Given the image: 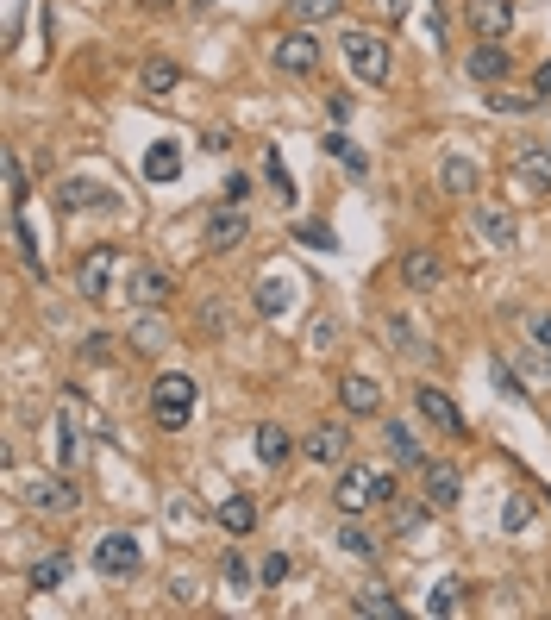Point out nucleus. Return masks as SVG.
<instances>
[{"label":"nucleus","instance_id":"7","mask_svg":"<svg viewBox=\"0 0 551 620\" xmlns=\"http://www.w3.org/2000/svg\"><path fill=\"white\" fill-rule=\"evenodd\" d=\"M370 476L376 470H364V464H351L345 458V470H339V483H332V502H339V514H364L376 495H370Z\"/></svg>","mask_w":551,"mask_h":620},{"label":"nucleus","instance_id":"31","mask_svg":"<svg viewBox=\"0 0 551 620\" xmlns=\"http://www.w3.org/2000/svg\"><path fill=\"white\" fill-rule=\"evenodd\" d=\"M489 383H495L501 395H508V401H533V395H526V383H520V376H514V364H501V357H495V364H489Z\"/></svg>","mask_w":551,"mask_h":620},{"label":"nucleus","instance_id":"22","mask_svg":"<svg viewBox=\"0 0 551 620\" xmlns=\"http://www.w3.org/2000/svg\"><path fill=\"white\" fill-rule=\"evenodd\" d=\"M476 182H483V176H476L470 157H445L439 163V188H445V195H476Z\"/></svg>","mask_w":551,"mask_h":620},{"label":"nucleus","instance_id":"29","mask_svg":"<svg viewBox=\"0 0 551 620\" xmlns=\"http://www.w3.org/2000/svg\"><path fill=\"white\" fill-rule=\"evenodd\" d=\"M0 170H7V201H13V213H19V207H26V195H32V188H26V163L7 151V157H0Z\"/></svg>","mask_w":551,"mask_h":620},{"label":"nucleus","instance_id":"42","mask_svg":"<svg viewBox=\"0 0 551 620\" xmlns=\"http://www.w3.org/2000/svg\"><path fill=\"white\" fill-rule=\"evenodd\" d=\"M289 7H295L301 19H314V26H320V19H332V13H339V0H289Z\"/></svg>","mask_w":551,"mask_h":620},{"label":"nucleus","instance_id":"3","mask_svg":"<svg viewBox=\"0 0 551 620\" xmlns=\"http://www.w3.org/2000/svg\"><path fill=\"white\" fill-rule=\"evenodd\" d=\"M138 564H145V545H138L132 533H107V539H94V570H101V577H132Z\"/></svg>","mask_w":551,"mask_h":620},{"label":"nucleus","instance_id":"27","mask_svg":"<svg viewBox=\"0 0 551 620\" xmlns=\"http://www.w3.org/2000/svg\"><path fill=\"white\" fill-rule=\"evenodd\" d=\"M382 445L395 451V464H426V458H420V445H414V433H407L401 420H389V426H382Z\"/></svg>","mask_w":551,"mask_h":620},{"label":"nucleus","instance_id":"20","mask_svg":"<svg viewBox=\"0 0 551 620\" xmlns=\"http://www.w3.org/2000/svg\"><path fill=\"white\" fill-rule=\"evenodd\" d=\"M508 69H514V57L501 51L495 38H483V44H476V51H470V76H476V82H501V76H508Z\"/></svg>","mask_w":551,"mask_h":620},{"label":"nucleus","instance_id":"15","mask_svg":"<svg viewBox=\"0 0 551 620\" xmlns=\"http://www.w3.org/2000/svg\"><path fill=\"white\" fill-rule=\"evenodd\" d=\"M476 238H489L495 251H508L514 238H520V220H514L508 207H495V201H489V207H476Z\"/></svg>","mask_w":551,"mask_h":620},{"label":"nucleus","instance_id":"14","mask_svg":"<svg viewBox=\"0 0 551 620\" xmlns=\"http://www.w3.org/2000/svg\"><path fill=\"white\" fill-rule=\"evenodd\" d=\"M401 282H407V289H439V282H445V257L439 251H407L401 257Z\"/></svg>","mask_w":551,"mask_h":620},{"label":"nucleus","instance_id":"8","mask_svg":"<svg viewBox=\"0 0 551 620\" xmlns=\"http://www.w3.org/2000/svg\"><path fill=\"white\" fill-rule=\"evenodd\" d=\"M126 295H132L138 307H163V301L176 295V276L163 270V264H138V270H132V282H126Z\"/></svg>","mask_w":551,"mask_h":620},{"label":"nucleus","instance_id":"39","mask_svg":"<svg viewBox=\"0 0 551 620\" xmlns=\"http://www.w3.org/2000/svg\"><path fill=\"white\" fill-rule=\"evenodd\" d=\"M339 552H351V558H370V552H376V539H370L364 527H339Z\"/></svg>","mask_w":551,"mask_h":620},{"label":"nucleus","instance_id":"10","mask_svg":"<svg viewBox=\"0 0 551 620\" xmlns=\"http://www.w3.org/2000/svg\"><path fill=\"white\" fill-rule=\"evenodd\" d=\"M514 176L526 182V195L545 201V195H551V145H545V151H539V145H520V151H514Z\"/></svg>","mask_w":551,"mask_h":620},{"label":"nucleus","instance_id":"17","mask_svg":"<svg viewBox=\"0 0 551 620\" xmlns=\"http://www.w3.org/2000/svg\"><path fill=\"white\" fill-rule=\"evenodd\" d=\"M26 508L69 514V508H76V495H69V483H57V476H32V483H26Z\"/></svg>","mask_w":551,"mask_h":620},{"label":"nucleus","instance_id":"5","mask_svg":"<svg viewBox=\"0 0 551 620\" xmlns=\"http://www.w3.org/2000/svg\"><path fill=\"white\" fill-rule=\"evenodd\" d=\"M113 276H119V257L101 245V251H88L82 264H76V289H82L88 301H113Z\"/></svg>","mask_w":551,"mask_h":620},{"label":"nucleus","instance_id":"32","mask_svg":"<svg viewBox=\"0 0 551 620\" xmlns=\"http://www.w3.org/2000/svg\"><path fill=\"white\" fill-rule=\"evenodd\" d=\"M332 345H339V320L314 314V326H307V351H332Z\"/></svg>","mask_w":551,"mask_h":620},{"label":"nucleus","instance_id":"23","mask_svg":"<svg viewBox=\"0 0 551 620\" xmlns=\"http://www.w3.org/2000/svg\"><path fill=\"white\" fill-rule=\"evenodd\" d=\"M220 527H226L232 539H245V533L257 527V502H251V495H226V502H220Z\"/></svg>","mask_w":551,"mask_h":620},{"label":"nucleus","instance_id":"34","mask_svg":"<svg viewBox=\"0 0 551 620\" xmlns=\"http://www.w3.org/2000/svg\"><path fill=\"white\" fill-rule=\"evenodd\" d=\"M63 577H69V564H63V558H38V564H32V589H38V595H44V589H57Z\"/></svg>","mask_w":551,"mask_h":620},{"label":"nucleus","instance_id":"44","mask_svg":"<svg viewBox=\"0 0 551 620\" xmlns=\"http://www.w3.org/2000/svg\"><path fill=\"white\" fill-rule=\"evenodd\" d=\"M526 332H533V345L551 357V314H533V326H526Z\"/></svg>","mask_w":551,"mask_h":620},{"label":"nucleus","instance_id":"16","mask_svg":"<svg viewBox=\"0 0 551 620\" xmlns=\"http://www.w3.org/2000/svg\"><path fill=\"white\" fill-rule=\"evenodd\" d=\"M345 451H351V433L339 420H326V426L307 433V458H314V464H345Z\"/></svg>","mask_w":551,"mask_h":620},{"label":"nucleus","instance_id":"41","mask_svg":"<svg viewBox=\"0 0 551 620\" xmlns=\"http://www.w3.org/2000/svg\"><path fill=\"white\" fill-rule=\"evenodd\" d=\"M107 357H113V339H107V332H88V339H82V364H107Z\"/></svg>","mask_w":551,"mask_h":620},{"label":"nucleus","instance_id":"47","mask_svg":"<svg viewBox=\"0 0 551 620\" xmlns=\"http://www.w3.org/2000/svg\"><path fill=\"white\" fill-rule=\"evenodd\" d=\"M526 520H533V508H526V502H520V495H514V502H508V533H520V527H526Z\"/></svg>","mask_w":551,"mask_h":620},{"label":"nucleus","instance_id":"28","mask_svg":"<svg viewBox=\"0 0 551 620\" xmlns=\"http://www.w3.org/2000/svg\"><path fill=\"white\" fill-rule=\"evenodd\" d=\"M382 332H389V351L401 345L407 357H433V345H420V332H414V326H407L401 314H395V320H382Z\"/></svg>","mask_w":551,"mask_h":620},{"label":"nucleus","instance_id":"13","mask_svg":"<svg viewBox=\"0 0 551 620\" xmlns=\"http://www.w3.org/2000/svg\"><path fill=\"white\" fill-rule=\"evenodd\" d=\"M470 32L476 38H501V32H508L514 26V0H470Z\"/></svg>","mask_w":551,"mask_h":620},{"label":"nucleus","instance_id":"11","mask_svg":"<svg viewBox=\"0 0 551 620\" xmlns=\"http://www.w3.org/2000/svg\"><path fill=\"white\" fill-rule=\"evenodd\" d=\"M420 476H426V508H458L464 502V476L451 464H420Z\"/></svg>","mask_w":551,"mask_h":620},{"label":"nucleus","instance_id":"48","mask_svg":"<svg viewBox=\"0 0 551 620\" xmlns=\"http://www.w3.org/2000/svg\"><path fill=\"white\" fill-rule=\"evenodd\" d=\"M351 107H357L351 94H326V113H332V119H351Z\"/></svg>","mask_w":551,"mask_h":620},{"label":"nucleus","instance_id":"4","mask_svg":"<svg viewBox=\"0 0 551 620\" xmlns=\"http://www.w3.org/2000/svg\"><path fill=\"white\" fill-rule=\"evenodd\" d=\"M345 57H351V69L364 82H389V44H382L376 32H345Z\"/></svg>","mask_w":551,"mask_h":620},{"label":"nucleus","instance_id":"24","mask_svg":"<svg viewBox=\"0 0 551 620\" xmlns=\"http://www.w3.org/2000/svg\"><path fill=\"white\" fill-rule=\"evenodd\" d=\"M289 295H295V289H289L282 276H263L251 301H257V314H263V320H282V314H289Z\"/></svg>","mask_w":551,"mask_h":620},{"label":"nucleus","instance_id":"19","mask_svg":"<svg viewBox=\"0 0 551 620\" xmlns=\"http://www.w3.org/2000/svg\"><path fill=\"white\" fill-rule=\"evenodd\" d=\"M339 401H345V414H382L376 376H345V383H339Z\"/></svg>","mask_w":551,"mask_h":620},{"label":"nucleus","instance_id":"9","mask_svg":"<svg viewBox=\"0 0 551 620\" xmlns=\"http://www.w3.org/2000/svg\"><path fill=\"white\" fill-rule=\"evenodd\" d=\"M314 63H320L314 32H282L276 38V69H289V76H314Z\"/></svg>","mask_w":551,"mask_h":620},{"label":"nucleus","instance_id":"30","mask_svg":"<svg viewBox=\"0 0 551 620\" xmlns=\"http://www.w3.org/2000/svg\"><path fill=\"white\" fill-rule=\"evenodd\" d=\"M13 238H19V257H26V270L44 276V257H38V238H32V226H26V213H13Z\"/></svg>","mask_w":551,"mask_h":620},{"label":"nucleus","instance_id":"52","mask_svg":"<svg viewBox=\"0 0 551 620\" xmlns=\"http://www.w3.org/2000/svg\"><path fill=\"white\" fill-rule=\"evenodd\" d=\"M533 94H545V101H551V63H539V69H533Z\"/></svg>","mask_w":551,"mask_h":620},{"label":"nucleus","instance_id":"26","mask_svg":"<svg viewBox=\"0 0 551 620\" xmlns=\"http://www.w3.org/2000/svg\"><path fill=\"white\" fill-rule=\"evenodd\" d=\"M126 339H132V351H163V345H170V326H163V320H145V314H138V320H132V332H126Z\"/></svg>","mask_w":551,"mask_h":620},{"label":"nucleus","instance_id":"35","mask_svg":"<svg viewBox=\"0 0 551 620\" xmlns=\"http://www.w3.org/2000/svg\"><path fill=\"white\" fill-rule=\"evenodd\" d=\"M483 101H489V113H533L539 94H501V88H495V94H483Z\"/></svg>","mask_w":551,"mask_h":620},{"label":"nucleus","instance_id":"43","mask_svg":"<svg viewBox=\"0 0 551 620\" xmlns=\"http://www.w3.org/2000/svg\"><path fill=\"white\" fill-rule=\"evenodd\" d=\"M257 577H263V583H282V577H289V558H282V552H270V558H263V570H257Z\"/></svg>","mask_w":551,"mask_h":620},{"label":"nucleus","instance_id":"12","mask_svg":"<svg viewBox=\"0 0 551 620\" xmlns=\"http://www.w3.org/2000/svg\"><path fill=\"white\" fill-rule=\"evenodd\" d=\"M76 408H82V395L69 389V401H63V414H57V464L63 470H76V458H82V426H76Z\"/></svg>","mask_w":551,"mask_h":620},{"label":"nucleus","instance_id":"38","mask_svg":"<svg viewBox=\"0 0 551 620\" xmlns=\"http://www.w3.org/2000/svg\"><path fill=\"white\" fill-rule=\"evenodd\" d=\"M326 151H332V157H339V163H345V170H351V176H364V170H370V163H364V157H357V151L345 145V132H326Z\"/></svg>","mask_w":551,"mask_h":620},{"label":"nucleus","instance_id":"18","mask_svg":"<svg viewBox=\"0 0 551 620\" xmlns=\"http://www.w3.org/2000/svg\"><path fill=\"white\" fill-rule=\"evenodd\" d=\"M138 88H145V101H170V94L182 88V69H176L170 57H151L145 76H138Z\"/></svg>","mask_w":551,"mask_h":620},{"label":"nucleus","instance_id":"49","mask_svg":"<svg viewBox=\"0 0 551 620\" xmlns=\"http://www.w3.org/2000/svg\"><path fill=\"white\" fill-rule=\"evenodd\" d=\"M420 520H426L420 508H401V514H395V533H420Z\"/></svg>","mask_w":551,"mask_h":620},{"label":"nucleus","instance_id":"53","mask_svg":"<svg viewBox=\"0 0 551 620\" xmlns=\"http://www.w3.org/2000/svg\"><path fill=\"white\" fill-rule=\"evenodd\" d=\"M138 7H145V13H163V7H176V0H138Z\"/></svg>","mask_w":551,"mask_h":620},{"label":"nucleus","instance_id":"51","mask_svg":"<svg viewBox=\"0 0 551 620\" xmlns=\"http://www.w3.org/2000/svg\"><path fill=\"white\" fill-rule=\"evenodd\" d=\"M301 238H307V245H320V251H332V232L326 226H301Z\"/></svg>","mask_w":551,"mask_h":620},{"label":"nucleus","instance_id":"40","mask_svg":"<svg viewBox=\"0 0 551 620\" xmlns=\"http://www.w3.org/2000/svg\"><path fill=\"white\" fill-rule=\"evenodd\" d=\"M426 614H439V620H445V614H458V583H439L433 595H426Z\"/></svg>","mask_w":551,"mask_h":620},{"label":"nucleus","instance_id":"37","mask_svg":"<svg viewBox=\"0 0 551 620\" xmlns=\"http://www.w3.org/2000/svg\"><path fill=\"white\" fill-rule=\"evenodd\" d=\"M263 176L276 182V195H282V201H295V182H289V170H282V151H263Z\"/></svg>","mask_w":551,"mask_h":620},{"label":"nucleus","instance_id":"2","mask_svg":"<svg viewBox=\"0 0 551 620\" xmlns=\"http://www.w3.org/2000/svg\"><path fill=\"white\" fill-rule=\"evenodd\" d=\"M245 232H251L245 201H220V207L207 213V226H201V245L207 251H232V245H245Z\"/></svg>","mask_w":551,"mask_h":620},{"label":"nucleus","instance_id":"33","mask_svg":"<svg viewBox=\"0 0 551 620\" xmlns=\"http://www.w3.org/2000/svg\"><path fill=\"white\" fill-rule=\"evenodd\" d=\"M357 614H376V620H401L395 595H382V589H364V595H357Z\"/></svg>","mask_w":551,"mask_h":620},{"label":"nucleus","instance_id":"50","mask_svg":"<svg viewBox=\"0 0 551 620\" xmlns=\"http://www.w3.org/2000/svg\"><path fill=\"white\" fill-rule=\"evenodd\" d=\"M251 195V176H226V201H245Z\"/></svg>","mask_w":551,"mask_h":620},{"label":"nucleus","instance_id":"25","mask_svg":"<svg viewBox=\"0 0 551 620\" xmlns=\"http://www.w3.org/2000/svg\"><path fill=\"white\" fill-rule=\"evenodd\" d=\"M289 451H295V445H289V433H282L276 420L257 426V458H263V464H289Z\"/></svg>","mask_w":551,"mask_h":620},{"label":"nucleus","instance_id":"46","mask_svg":"<svg viewBox=\"0 0 551 620\" xmlns=\"http://www.w3.org/2000/svg\"><path fill=\"white\" fill-rule=\"evenodd\" d=\"M370 495H376V502H389V508H395V495H401V489H395V476H370Z\"/></svg>","mask_w":551,"mask_h":620},{"label":"nucleus","instance_id":"6","mask_svg":"<svg viewBox=\"0 0 551 620\" xmlns=\"http://www.w3.org/2000/svg\"><path fill=\"white\" fill-rule=\"evenodd\" d=\"M414 401H420V414L433 420L439 433H451V439H464V433H470V426H464V414H458V401H451L439 383H420V389H414Z\"/></svg>","mask_w":551,"mask_h":620},{"label":"nucleus","instance_id":"36","mask_svg":"<svg viewBox=\"0 0 551 620\" xmlns=\"http://www.w3.org/2000/svg\"><path fill=\"white\" fill-rule=\"evenodd\" d=\"M57 201H63L69 213H82L88 201H101V188H94V182H82V176H76V182H63V195H57Z\"/></svg>","mask_w":551,"mask_h":620},{"label":"nucleus","instance_id":"1","mask_svg":"<svg viewBox=\"0 0 551 620\" xmlns=\"http://www.w3.org/2000/svg\"><path fill=\"white\" fill-rule=\"evenodd\" d=\"M195 376H157V383H151V414H157V426H163V433H182V426L188 420H195Z\"/></svg>","mask_w":551,"mask_h":620},{"label":"nucleus","instance_id":"21","mask_svg":"<svg viewBox=\"0 0 551 620\" xmlns=\"http://www.w3.org/2000/svg\"><path fill=\"white\" fill-rule=\"evenodd\" d=\"M176 176H182V145L163 138V145L145 151V182H176Z\"/></svg>","mask_w":551,"mask_h":620},{"label":"nucleus","instance_id":"45","mask_svg":"<svg viewBox=\"0 0 551 620\" xmlns=\"http://www.w3.org/2000/svg\"><path fill=\"white\" fill-rule=\"evenodd\" d=\"M226 583H232V589H251V570H245V558H238V552L226 558Z\"/></svg>","mask_w":551,"mask_h":620}]
</instances>
